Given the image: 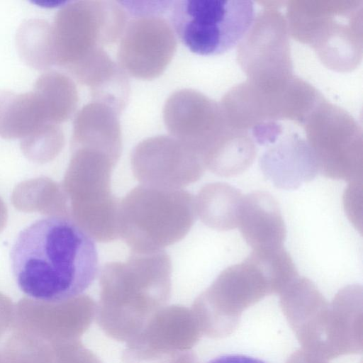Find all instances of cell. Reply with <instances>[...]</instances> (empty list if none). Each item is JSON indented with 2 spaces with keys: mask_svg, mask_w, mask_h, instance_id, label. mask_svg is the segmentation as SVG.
Here are the masks:
<instances>
[{
  "mask_svg": "<svg viewBox=\"0 0 363 363\" xmlns=\"http://www.w3.org/2000/svg\"><path fill=\"white\" fill-rule=\"evenodd\" d=\"M196 218L189 191L140 184L119 202L118 237L133 253L156 252L183 239Z\"/></svg>",
  "mask_w": 363,
  "mask_h": 363,
  "instance_id": "cell-2",
  "label": "cell"
},
{
  "mask_svg": "<svg viewBox=\"0 0 363 363\" xmlns=\"http://www.w3.org/2000/svg\"><path fill=\"white\" fill-rule=\"evenodd\" d=\"M238 227L253 250L283 247L286 235L284 221L277 201L267 191L243 196Z\"/></svg>",
  "mask_w": 363,
  "mask_h": 363,
  "instance_id": "cell-14",
  "label": "cell"
},
{
  "mask_svg": "<svg viewBox=\"0 0 363 363\" xmlns=\"http://www.w3.org/2000/svg\"><path fill=\"white\" fill-rule=\"evenodd\" d=\"M163 120L170 135L196 152L203 164L234 130L219 104L190 89L169 96L163 108Z\"/></svg>",
  "mask_w": 363,
  "mask_h": 363,
  "instance_id": "cell-9",
  "label": "cell"
},
{
  "mask_svg": "<svg viewBox=\"0 0 363 363\" xmlns=\"http://www.w3.org/2000/svg\"><path fill=\"white\" fill-rule=\"evenodd\" d=\"M172 262L166 252L133 255L125 262L105 264L100 271L104 301L158 303L170 291Z\"/></svg>",
  "mask_w": 363,
  "mask_h": 363,
  "instance_id": "cell-10",
  "label": "cell"
},
{
  "mask_svg": "<svg viewBox=\"0 0 363 363\" xmlns=\"http://www.w3.org/2000/svg\"><path fill=\"white\" fill-rule=\"evenodd\" d=\"M118 116L113 108L100 102L84 106L73 122L72 147L100 150L119 159L122 135Z\"/></svg>",
  "mask_w": 363,
  "mask_h": 363,
  "instance_id": "cell-15",
  "label": "cell"
},
{
  "mask_svg": "<svg viewBox=\"0 0 363 363\" xmlns=\"http://www.w3.org/2000/svg\"><path fill=\"white\" fill-rule=\"evenodd\" d=\"M65 135L57 124L47 123L21 139V148L30 159L46 161L54 158L62 149Z\"/></svg>",
  "mask_w": 363,
  "mask_h": 363,
  "instance_id": "cell-20",
  "label": "cell"
},
{
  "mask_svg": "<svg viewBox=\"0 0 363 363\" xmlns=\"http://www.w3.org/2000/svg\"><path fill=\"white\" fill-rule=\"evenodd\" d=\"M118 158L102 150L79 147L72 155L65 184L74 220L94 240L106 242L118 238V199L111 179Z\"/></svg>",
  "mask_w": 363,
  "mask_h": 363,
  "instance_id": "cell-4",
  "label": "cell"
},
{
  "mask_svg": "<svg viewBox=\"0 0 363 363\" xmlns=\"http://www.w3.org/2000/svg\"><path fill=\"white\" fill-rule=\"evenodd\" d=\"M302 124L318 172L349 182L362 179V129L349 113L323 98Z\"/></svg>",
  "mask_w": 363,
  "mask_h": 363,
  "instance_id": "cell-7",
  "label": "cell"
},
{
  "mask_svg": "<svg viewBox=\"0 0 363 363\" xmlns=\"http://www.w3.org/2000/svg\"><path fill=\"white\" fill-rule=\"evenodd\" d=\"M127 23L121 2L82 0L65 5L52 24L55 65L68 72L94 51L116 43Z\"/></svg>",
  "mask_w": 363,
  "mask_h": 363,
  "instance_id": "cell-6",
  "label": "cell"
},
{
  "mask_svg": "<svg viewBox=\"0 0 363 363\" xmlns=\"http://www.w3.org/2000/svg\"><path fill=\"white\" fill-rule=\"evenodd\" d=\"M134 177L141 184L182 189L204 174L200 157L171 135L148 138L138 143L130 155Z\"/></svg>",
  "mask_w": 363,
  "mask_h": 363,
  "instance_id": "cell-11",
  "label": "cell"
},
{
  "mask_svg": "<svg viewBox=\"0 0 363 363\" xmlns=\"http://www.w3.org/2000/svg\"><path fill=\"white\" fill-rule=\"evenodd\" d=\"M347 216L353 225L362 233V179L349 182L343 195Z\"/></svg>",
  "mask_w": 363,
  "mask_h": 363,
  "instance_id": "cell-21",
  "label": "cell"
},
{
  "mask_svg": "<svg viewBox=\"0 0 363 363\" xmlns=\"http://www.w3.org/2000/svg\"><path fill=\"white\" fill-rule=\"evenodd\" d=\"M206 363H269L262 359L243 354H225L216 357Z\"/></svg>",
  "mask_w": 363,
  "mask_h": 363,
  "instance_id": "cell-22",
  "label": "cell"
},
{
  "mask_svg": "<svg viewBox=\"0 0 363 363\" xmlns=\"http://www.w3.org/2000/svg\"><path fill=\"white\" fill-rule=\"evenodd\" d=\"M45 106L49 123L59 125L74 113L78 104V92L73 80L67 75L48 71L36 80L33 90Z\"/></svg>",
  "mask_w": 363,
  "mask_h": 363,
  "instance_id": "cell-18",
  "label": "cell"
},
{
  "mask_svg": "<svg viewBox=\"0 0 363 363\" xmlns=\"http://www.w3.org/2000/svg\"><path fill=\"white\" fill-rule=\"evenodd\" d=\"M287 22L282 14L268 9L255 16L238 45V61L247 82L263 91L279 90L294 77L290 57Z\"/></svg>",
  "mask_w": 363,
  "mask_h": 363,
  "instance_id": "cell-8",
  "label": "cell"
},
{
  "mask_svg": "<svg viewBox=\"0 0 363 363\" xmlns=\"http://www.w3.org/2000/svg\"><path fill=\"white\" fill-rule=\"evenodd\" d=\"M16 45L20 57L30 67L45 70L55 65L52 25L47 21H24L17 30Z\"/></svg>",
  "mask_w": 363,
  "mask_h": 363,
  "instance_id": "cell-19",
  "label": "cell"
},
{
  "mask_svg": "<svg viewBox=\"0 0 363 363\" xmlns=\"http://www.w3.org/2000/svg\"><path fill=\"white\" fill-rule=\"evenodd\" d=\"M175 33L158 15H142L127 23L118 49L119 67L126 74L141 79L160 76L177 50Z\"/></svg>",
  "mask_w": 363,
  "mask_h": 363,
  "instance_id": "cell-12",
  "label": "cell"
},
{
  "mask_svg": "<svg viewBox=\"0 0 363 363\" xmlns=\"http://www.w3.org/2000/svg\"><path fill=\"white\" fill-rule=\"evenodd\" d=\"M243 195L226 183L203 186L195 197L196 216L211 228L230 230L238 226Z\"/></svg>",
  "mask_w": 363,
  "mask_h": 363,
  "instance_id": "cell-17",
  "label": "cell"
},
{
  "mask_svg": "<svg viewBox=\"0 0 363 363\" xmlns=\"http://www.w3.org/2000/svg\"><path fill=\"white\" fill-rule=\"evenodd\" d=\"M255 18L249 0H179L170 6L174 33L201 55L223 54L238 45Z\"/></svg>",
  "mask_w": 363,
  "mask_h": 363,
  "instance_id": "cell-5",
  "label": "cell"
},
{
  "mask_svg": "<svg viewBox=\"0 0 363 363\" xmlns=\"http://www.w3.org/2000/svg\"><path fill=\"white\" fill-rule=\"evenodd\" d=\"M49 123L43 101L33 91H0V136L23 138Z\"/></svg>",
  "mask_w": 363,
  "mask_h": 363,
  "instance_id": "cell-16",
  "label": "cell"
},
{
  "mask_svg": "<svg viewBox=\"0 0 363 363\" xmlns=\"http://www.w3.org/2000/svg\"><path fill=\"white\" fill-rule=\"evenodd\" d=\"M259 167L275 186L296 189L316 176L318 168L308 143L296 133H289L269 147L259 159Z\"/></svg>",
  "mask_w": 363,
  "mask_h": 363,
  "instance_id": "cell-13",
  "label": "cell"
},
{
  "mask_svg": "<svg viewBox=\"0 0 363 363\" xmlns=\"http://www.w3.org/2000/svg\"><path fill=\"white\" fill-rule=\"evenodd\" d=\"M288 30L328 67L350 71L362 54V1H291Z\"/></svg>",
  "mask_w": 363,
  "mask_h": 363,
  "instance_id": "cell-3",
  "label": "cell"
},
{
  "mask_svg": "<svg viewBox=\"0 0 363 363\" xmlns=\"http://www.w3.org/2000/svg\"><path fill=\"white\" fill-rule=\"evenodd\" d=\"M11 261L20 290L51 304L79 296L98 273L93 239L67 213L38 220L23 229L13 244Z\"/></svg>",
  "mask_w": 363,
  "mask_h": 363,
  "instance_id": "cell-1",
  "label": "cell"
}]
</instances>
